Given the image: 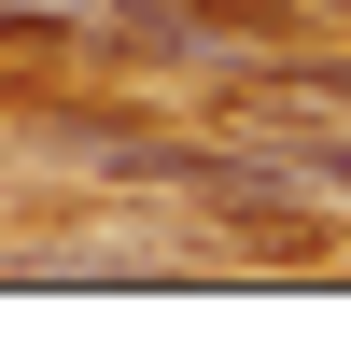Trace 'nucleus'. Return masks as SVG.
Masks as SVG:
<instances>
[{
  "instance_id": "obj_1",
  "label": "nucleus",
  "mask_w": 351,
  "mask_h": 351,
  "mask_svg": "<svg viewBox=\"0 0 351 351\" xmlns=\"http://www.w3.org/2000/svg\"><path fill=\"white\" fill-rule=\"evenodd\" d=\"M211 112H225V127H351V43L324 28V43L239 56V71L211 84Z\"/></svg>"
},
{
  "instance_id": "obj_2",
  "label": "nucleus",
  "mask_w": 351,
  "mask_h": 351,
  "mask_svg": "<svg viewBox=\"0 0 351 351\" xmlns=\"http://www.w3.org/2000/svg\"><path fill=\"white\" fill-rule=\"evenodd\" d=\"M253 155H267L295 197H351V141L337 127H253Z\"/></svg>"
},
{
  "instance_id": "obj_3",
  "label": "nucleus",
  "mask_w": 351,
  "mask_h": 351,
  "mask_svg": "<svg viewBox=\"0 0 351 351\" xmlns=\"http://www.w3.org/2000/svg\"><path fill=\"white\" fill-rule=\"evenodd\" d=\"M43 267H183V253H169L155 225H56Z\"/></svg>"
}]
</instances>
